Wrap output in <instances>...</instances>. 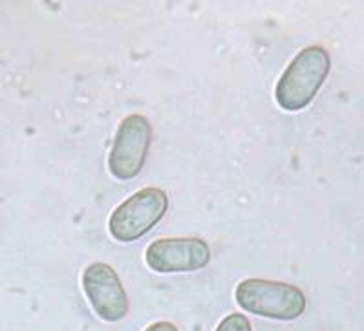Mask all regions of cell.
<instances>
[{
  "label": "cell",
  "instance_id": "obj_1",
  "mask_svg": "<svg viewBox=\"0 0 364 331\" xmlns=\"http://www.w3.org/2000/svg\"><path fill=\"white\" fill-rule=\"evenodd\" d=\"M330 68L331 59L326 48L315 44L300 50L277 82L274 99L279 107L286 112L308 107L328 79Z\"/></svg>",
  "mask_w": 364,
  "mask_h": 331
},
{
  "label": "cell",
  "instance_id": "obj_2",
  "mask_svg": "<svg viewBox=\"0 0 364 331\" xmlns=\"http://www.w3.org/2000/svg\"><path fill=\"white\" fill-rule=\"evenodd\" d=\"M235 300L247 313L286 322L296 320L306 311V295L302 289L277 280H242L236 286Z\"/></svg>",
  "mask_w": 364,
  "mask_h": 331
},
{
  "label": "cell",
  "instance_id": "obj_3",
  "mask_svg": "<svg viewBox=\"0 0 364 331\" xmlns=\"http://www.w3.org/2000/svg\"><path fill=\"white\" fill-rule=\"evenodd\" d=\"M167 209V192L159 187H145L114 209L108 219V231L114 240L130 244L156 227Z\"/></svg>",
  "mask_w": 364,
  "mask_h": 331
},
{
  "label": "cell",
  "instance_id": "obj_4",
  "mask_svg": "<svg viewBox=\"0 0 364 331\" xmlns=\"http://www.w3.org/2000/svg\"><path fill=\"white\" fill-rule=\"evenodd\" d=\"M152 143V126L143 114H130L117 126L108 156V170L116 180L130 181L145 167Z\"/></svg>",
  "mask_w": 364,
  "mask_h": 331
},
{
  "label": "cell",
  "instance_id": "obj_5",
  "mask_svg": "<svg viewBox=\"0 0 364 331\" xmlns=\"http://www.w3.org/2000/svg\"><path fill=\"white\" fill-rule=\"evenodd\" d=\"M82 291L105 322H119L129 315V295L116 269L105 262H94L82 271Z\"/></svg>",
  "mask_w": 364,
  "mask_h": 331
},
{
  "label": "cell",
  "instance_id": "obj_6",
  "mask_svg": "<svg viewBox=\"0 0 364 331\" xmlns=\"http://www.w3.org/2000/svg\"><path fill=\"white\" fill-rule=\"evenodd\" d=\"M146 266L156 273H194L210 262V247L200 238H159L145 251Z\"/></svg>",
  "mask_w": 364,
  "mask_h": 331
},
{
  "label": "cell",
  "instance_id": "obj_7",
  "mask_svg": "<svg viewBox=\"0 0 364 331\" xmlns=\"http://www.w3.org/2000/svg\"><path fill=\"white\" fill-rule=\"evenodd\" d=\"M215 331H253V326L244 313H231L223 318Z\"/></svg>",
  "mask_w": 364,
  "mask_h": 331
},
{
  "label": "cell",
  "instance_id": "obj_8",
  "mask_svg": "<svg viewBox=\"0 0 364 331\" xmlns=\"http://www.w3.org/2000/svg\"><path fill=\"white\" fill-rule=\"evenodd\" d=\"M143 331H180L176 327L174 322H168V320H158V322H152L150 326H146Z\"/></svg>",
  "mask_w": 364,
  "mask_h": 331
}]
</instances>
